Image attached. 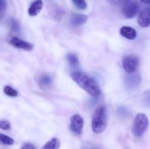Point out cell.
<instances>
[{
  "instance_id": "cell-1",
  "label": "cell",
  "mask_w": 150,
  "mask_h": 149,
  "mask_svg": "<svg viewBox=\"0 0 150 149\" xmlns=\"http://www.w3.org/2000/svg\"><path fill=\"white\" fill-rule=\"evenodd\" d=\"M71 78L81 89L93 97H98L100 95L101 90L99 85L93 78L80 72H73L70 74Z\"/></svg>"
},
{
  "instance_id": "cell-2",
  "label": "cell",
  "mask_w": 150,
  "mask_h": 149,
  "mask_svg": "<svg viewBox=\"0 0 150 149\" xmlns=\"http://www.w3.org/2000/svg\"><path fill=\"white\" fill-rule=\"evenodd\" d=\"M108 124V112L103 105L98 107L94 112L92 118V129L95 134H101Z\"/></svg>"
},
{
  "instance_id": "cell-3",
  "label": "cell",
  "mask_w": 150,
  "mask_h": 149,
  "mask_svg": "<svg viewBox=\"0 0 150 149\" xmlns=\"http://www.w3.org/2000/svg\"><path fill=\"white\" fill-rule=\"evenodd\" d=\"M149 127V119L144 113H139L136 116L132 128V132L136 137L144 135Z\"/></svg>"
},
{
  "instance_id": "cell-4",
  "label": "cell",
  "mask_w": 150,
  "mask_h": 149,
  "mask_svg": "<svg viewBox=\"0 0 150 149\" xmlns=\"http://www.w3.org/2000/svg\"><path fill=\"white\" fill-rule=\"evenodd\" d=\"M139 10V4L135 0H126L122 4V14L127 18H133Z\"/></svg>"
},
{
  "instance_id": "cell-5",
  "label": "cell",
  "mask_w": 150,
  "mask_h": 149,
  "mask_svg": "<svg viewBox=\"0 0 150 149\" xmlns=\"http://www.w3.org/2000/svg\"><path fill=\"white\" fill-rule=\"evenodd\" d=\"M139 64V57L133 55L126 56L123 58L122 65L123 68L125 70L126 72L128 74L134 73L137 70Z\"/></svg>"
},
{
  "instance_id": "cell-6",
  "label": "cell",
  "mask_w": 150,
  "mask_h": 149,
  "mask_svg": "<svg viewBox=\"0 0 150 149\" xmlns=\"http://www.w3.org/2000/svg\"><path fill=\"white\" fill-rule=\"evenodd\" d=\"M125 86L128 91L135 90L141 83V76L138 73L127 74L124 79Z\"/></svg>"
},
{
  "instance_id": "cell-7",
  "label": "cell",
  "mask_w": 150,
  "mask_h": 149,
  "mask_svg": "<svg viewBox=\"0 0 150 149\" xmlns=\"http://www.w3.org/2000/svg\"><path fill=\"white\" fill-rule=\"evenodd\" d=\"M83 127V120L79 114L73 115L70 118V129L74 134L79 135L81 134Z\"/></svg>"
},
{
  "instance_id": "cell-8",
  "label": "cell",
  "mask_w": 150,
  "mask_h": 149,
  "mask_svg": "<svg viewBox=\"0 0 150 149\" xmlns=\"http://www.w3.org/2000/svg\"><path fill=\"white\" fill-rule=\"evenodd\" d=\"M10 43L15 48H19V49L25 50V51H31L33 49V45L29 42L21 39L19 38L14 37L10 40Z\"/></svg>"
},
{
  "instance_id": "cell-9",
  "label": "cell",
  "mask_w": 150,
  "mask_h": 149,
  "mask_svg": "<svg viewBox=\"0 0 150 149\" xmlns=\"http://www.w3.org/2000/svg\"><path fill=\"white\" fill-rule=\"evenodd\" d=\"M138 23L143 28L150 26V9L146 8L141 11L138 17Z\"/></svg>"
},
{
  "instance_id": "cell-10",
  "label": "cell",
  "mask_w": 150,
  "mask_h": 149,
  "mask_svg": "<svg viewBox=\"0 0 150 149\" xmlns=\"http://www.w3.org/2000/svg\"><path fill=\"white\" fill-rule=\"evenodd\" d=\"M120 34L123 37L126 38L130 40H133L137 36V32L133 28L130 27V26H122L120 30Z\"/></svg>"
},
{
  "instance_id": "cell-11",
  "label": "cell",
  "mask_w": 150,
  "mask_h": 149,
  "mask_svg": "<svg viewBox=\"0 0 150 149\" xmlns=\"http://www.w3.org/2000/svg\"><path fill=\"white\" fill-rule=\"evenodd\" d=\"M43 5L42 0H35L31 4L28 9V13L30 16H36L41 11Z\"/></svg>"
},
{
  "instance_id": "cell-12",
  "label": "cell",
  "mask_w": 150,
  "mask_h": 149,
  "mask_svg": "<svg viewBox=\"0 0 150 149\" xmlns=\"http://www.w3.org/2000/svg\"><path fill=\"white\" fill-rule=\"evenodd\" d=\"M87 16L83 14H79V13H73L72 14L70 18V23L73 26H77L84 24L87 21Z\"/></svg>"
},
{
  "instance_id": "cell-13",
  "label": "cell",
  "mask_w": 150,
  "mask_h": 149,
  "mask_svg": "<svg viewBox=\"0 0 150 149\" xmlns=\"http://www.w3.org/2000/svg\"><path fill=\"white\" fill-rule=\"evenodd\" d=\"M38 84L41 88H47L51 86V83H52V80H51V77L48 74H42L38 77Z\"/></svg>"
},
{
  "instance_id": "cell-14",
  "label": "cell",
  "mask_w": 150,
  "mask_h": 149,
  "mask_svg": "<svg viewBox=\"0 0 150 149\" xmlns=\"http://www.w3.org/2000/svg\"><path fill=\"white\" fill-rule=\"evenodd\" d=\"M60 147V142L56 137L50 140L48 143H45L41 149H59Z\"/></svg>"
},
{
  "instance_id": "cell-15",
  "label": "cell",
  "mask_w": 150,
  "mask_h": 149,
  "mask_svg": "<svg viewBox=\"0 0 150 149\" xmlns=\"http://www.w3.org/2000/svg\"><path fill=\"white\" fill-rule=\"evenodd\" d=\"M14 143V140L11 137L0 133V144L5 145H11Z\"/></svg>"
},
{
  "instance_id": "cell-16",
  "label": "cell",
  "mask_w": 150,
  "mask_h": 149,
  "mask_svg": "<svg viewBox=\"0 0 150 149\" xmlns=\"http://www.w3.org/2000/svg\"><path fill=\"white\" fill-rule=\"evenodd\" d=\"M67 60L69 64L71 66H73V67L77 66L79 64V59H78L77 56L75 53H73L67 54Z\"/></svg>"
},
{
  "instance_id": "cell-17",
  "label": "cell",
  "mask_w": 150,
  "mask_h": 149,
  "mask_svg": "<svg viewBox=\"0 0 150 149\" xmlns=\"http://www.w3.org/2000/svg\"><path fill=\"white\" fill-rule=\"evenodd\" d=\"M4 93H5L7 96H10V97H16L18 96V91L15 90L14 89L11 87V86H6L4 88Z\"/></svg>"
},
{
  "instance_id": "cell-18",
  "label": "cell",
  "mask_w": 150,
  "mask_h": 149,
  "mask_svg": "<svg viewBox=\"0 0 150 149\" xmlns=\"http://www.w3.org/2000/svg\"><path fill=\"white\" fill-rule=\"evenodd\" d=\"M72 1H73L74 5L79 10H86L87 7V3H86V0H72Z\"/></svg>"
},
{
  "instance_id": "cell-19",
  "label": "cell",
  "mask_w": 150,
  "mask_h": 149,
  "mask_svg": "<svg viewBox=\"0 0 150 149\" xmlns=\"http://www.w3.org/2000/svg\"><path fill=\"white\" fill-rule=\"evenodd\" d=\"M9 25H10V27L12 31L13 32H18L20 30V26H19V23L16 19L11 18L9 21Z\"/></svg>"
},
{
  "instance_id": "cell-20",
  "label": "cell",
  "mask_w": 150,
  "mask_h": 149,
  "mask_svg": "<svg viewBox=\"0 0 150 149\" xmlns=\"http://www.w3.org/2000/svg\"><path fill=\"white\" fill-rule=\"evenodd\" d=\"M7 9V1L0 0V20L3 18Z\"/></svg>"
},
{
  "instance_id": "cell-21",
  "label": "cell",
  "mask_w": 150,
  "mask_h": 149,
  "mask_svg": "<svg viewBox=\"0 0 150 149\" xmlns=\"http://www.w3.org/2000/svg\"><path fill=\"white\" fill-rule=\"evenodd\" d=\"M11 127L10 124L6 120H1L0 121V129L2 130H9Z\"/></svg>"
},
{
  "instance_id": "cell-22",
  "label": "cell",
  "mask_w": 150,
  "mask_h": 149,
  "mask_svg": "<svg viewBox=\"0 0 150 149\" xmlns=\"http://www.w3.org/2000/svg\"><path fill=\"white\" fill-rule=\"evenodd\" d=\"M118 112L120 113V115H126L127 113V110L126 108H125L124 107H120V108L118 109Z\"/></svg>"
},
{
  "instance_id": "cell-23",
  "label": "cell",
  "mask_w": 150,
  "mask_h": 149,
  "mask_svg": "<svg viewBox=\"0 0 150 149\" xmlns=\"http://www.w3.org/2000/svg\"><path fill=\"white\" fill-rule=\"evenodd\" d=\"M144 102L146 105H150V91H148L147 93H145Z\"/></svg>"
},
{
  "instance_id": "cell-24",
  "label": "cell",
  "mask_w": 150,
  "mask_h": 149,
  "mask_svg": "<svg viewBox=\"0 0 150 149\" xmlns=\"http://www.w3.org/2000/svg\"><path fill=\"white\" fill-rule=\"evenodd\" d=\"M21 149H36L35 148V146L32 144H30V143H26V144L23 145L21 147Z\"/></svg>"
},
{
  "instance_id": "cell-25",
  "label": "cell",
  "mask_w": 150,
  "mask_h": 149,
  "mask_svg": "<svg viewBox=\"0 0 150 149\" xmlns=\"http://www.w3.org/2000/svg\"><path fill=\"white\" fill-rule=\"evenodd\" d=\"M140 1L145 4H150V0H140Z\"/></svg>"
}]
</instances>
